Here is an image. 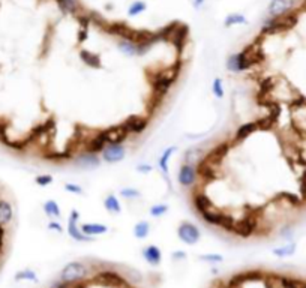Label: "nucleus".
<instances>
[{
    "mask_svg": "<svg viewBox=\"0 0 306 288\" xmlns=\"http://www.w3.org/2000/svg\"><path fill=\"white\" fill-rule=\"evenodd\" d=\"M266 60V54L261 45H257V41L251 45H246L243 51L230 56L227 60V68L231 72H243L248 71Z\"/></svg>",
    "mask_w": 306,
    "mask_h": 288,
    "instance_id": "f257e3e1",
    "label": "nucleus"
},
{
    "mask_svg": "<svg viewBox=\"0 0 306 288\" xmlns=\"http://www.w3.org/2000/svg\"><path fill=\"white\" fill-rule=\"evenodd\" d=\"M89 267L83 261H72L60 270V281L66 284L81 282L87 278Z\"/></svg>",
    "mask_w": 306,
    "mask_h": 288,
    "instance_id": "f03ea898",
    "label": "nucleus"
},
{
    "mask_svg": "<svg viewBox=\"0 0 306 288\" xmlns=\"http://www.w3.org/2000/svg\"><path fill=\"white\" fill-rule=\"evenodd\" d=\"M201 218L210 224V225H216L225 231H230L233 233L234 231V225H236V221L231 215H227V213H222L219 210H215V209H210V210H206L201 213Z\"/></svg>",
    "mask_w": 306,
    "mask_h": 288,
    "instance_id": "7ed1b4c3",
    "label": "nucleus"
},
{
    "mask_svg": "<svg viewBox=\"0 0 306 288\" xmlns=\"http://www.w3.org/2000/svg\"><path fill=\"white\" fill-rule=\"evenodd\" d=\"M176 75H168V74H161V75H156L152 81V92H153V96H156V98H161L164 99L165 96L168 95L170 89L173 87L174 81H176Z\"/></svg>",
    "mask_w": 306,
    "mask_h": 288,
    "instance_id": "20e7f679",
    "label": "nucleus"
},
{
    "mask_svg": "<svg viewBox=\"0 0 306 288\" xmlns=\"http://www.w3.org/2000/svg\"><path fill=\"white\" fill-rule=\"evenodd\" d=\"M257 228H258V218H257V215L251 213V215H245L240 221L236 222L233 233L242 239H248V237L254 236Z\"/></svg>",
    "mask_w": 306,
    "mask_h": 288,
    "instance_id": "39448f33",
    "label": "nucleus"
},
{
    "mask_svg": "<svg viewBox=\"0 0 306 288\" xmlns=\"http://www.w3.org/2000/svg\"><path fill=\"white\" fill-rule=\"evenodd\" d=\"M177 236L179 239L185 243V245H189V246H194L200 242L201 239V233L198 230V227L192 222H188V221H183L179 228H177Z\"/></svg>",
    "mask_w": 306,
    "mask_h": 288,
    "instance_id": "423d86ee",
    "label": "nucleus"
},
{
    "mask_svg": "<svg viewBox=\"0 0 306 288\" xmlns=\"http://www.w3.org/2000/svg\"><path fill=\"white\" fill-rule=\"evenodd\" d=\"M78 221H80V213L78 210H71V215H69V219H68V234L76 240V242H92L95 240L93 237L90 236H86L81 228L78 227Z\"/></svg>",
    "mask_w": 306,
    "mask_h": 288,
    "instance_id": "0eeeda50",
    "label": "nucleus"
},
{
    "mask_svg": "<svg viewBox=\"0 0 306 288\" xmlns=\"http://www.w3.org/2000/svg\"><path fill=\"white\" fill-rule=\"evenodd\" d=\"M297 6V0H270L267 12L270 17H284L293 12Z\"/></svg>",
    "mask_w": 306,
    "mask_h": 288,
    "instance_id": "6e6552de",
    "label": "nucleus"
},
{
    "mask_svg": "<svg viewBox=\"0 0 306 288\" xmlns=\"http://www.w3.org/2000/svg\"><path fill=\"white\" fill-rule=\"evenodd\" d=\"M230 149H231V143L228 141H221L219 144H216L215 147H212L207 153H206V159L215 165V167H219L222 164V161L225 159V156L228 155Z\"/></svg>",
    "mask_w": 306,
    "mask_h": 288,
    "instance_id": "1a4fd4ad",
    "label": "nucleus"
},
{
    "mask_svg": "<svg viewBox=\"0 0 306 288\" xmlns=\"http://www.w3.org/2000/svg\"><path fill=\"white\" fill-rule=\"evenodd\" d=\"M195 170H197V176L200 179H203L206 183H210L213 180L218 179V167L212 165L206 158H200L195 164Z\"/></svg>",
    "mask_w": 306,
    "mask_h": 288,
    "instance_id": "9d476101",
    "label": "nucleus"
},
{
    "mask_svg": "<svg viewBox=\"0 0 306 288\" xmlns=\"http://www.w3.org/2000/svg\"><path fill=\"white\" fill-rule=\"evenodd\" d=\"M126 156V149L123 144H107V147L102 150V159L108 164H117L123 161Z\"/></svg>",
    "mask_w": 306,
    "mask_h": 288,
    "instance_id": "9b49d317",
    "label": "nucleus"
},
{
    "mask_svg": "<svg viewBox=\"0 0 306 288\" xmlns=\"http://www.w3.org/2000/svg\"><path fill=\"white\" fill-rule=\"evenodd\" d=\"M197 170H195V165L192 164H183L179 170V174H177V182L180 186L183 188H191L195 185L197 182Z\"/></svg>",
    "mask_w": 306,
    "mask_h": 288,
    "instance_id": "f8f14e48",
    "label": "nucleus"
},
{
    "mask_svg": "<svg viewBox=\"0 0 306 288\" xmlns=\"http://www.w3.org/2000/svg\"><path fill=\"white\" fill-rule=\"evenodd\" d=\"M107 144H110V135H108V131H101L98 132L95 137H92L87 143H86V150L90 152V153H101Z\"/></svg>",
    "mask_w": 306,
    "mask_h": 288,
    "instance_id": "ddd939ff",
    "label": "nucleus"
},
{
    "mask_svg": "<svg viewBox=\"0 0 306 288\" xmlns=\"http://www.w3.org/2000/svg\"><path fill=\"white\" fill-rule=\"evenodd\" d=\"M122 125L129 131V134L140 135V134H143V132L146 131V128L149 126V119L134 114V116H129Z\"/></svg>",
    "mask_w": 306,
    "mask_h": 288,
    "instance_id": "4468645a",
    "label": "nucleus"
},
{
    "mask_svg": "<svg viewBox=\"0 0 306 288\" xmlns=\"http://www.w3.org/2000/svg\"><path fill=\"white\" fill-rule=\"evenodd\" d=\"M75 162H76V165L84 168V170H95V168H99V165H101L99 156H96V153H90V152L78 155Z\"/></svg>",
    "mask_w": 306,
    "mask_h": 288,
    "instance_id": "2eb2a0df",
    "label": "nucleus"
},
{
    "mask_svg": "<svg viewBox=\"0 0 306 288\" xmlns=\"http://www.w3.org/2000/svg\"><path fill=\"white\" fill-rule=\"evenodd\" d=\"M96 279L101 282V284H105V285H114V287H122L125 284V279L122 278V275L113 272V270H104V272H99L96 275Z\"/></svg>",
    "mask_w": 306,
    "mask_h": 288,
    "instance_id": "dca6fc26",
    "label": "nucleus"
},
{
    "mask_svg": "<svg viewBox=\"0 0 306 288\" xmlns=\"http://www.w3.org/2000/svg\"><path fill=\"white\" fill-rule=\"evenodd\" d=\"M143 258L150 266H159L162 261V252L156 245H149L143 249Z\"/></svg>",
    "mask_w": 306,
    "mask_h": 288,
    "instance_id": "f3484780",
    "label": "nucleus"
},
{
    "mask_svg": "<svg viewBox=\"0 0 306 288\" xmlns=\"http://www.w3.org/2000/svg\"><path fill=\"white\" fill-rule=\"evenodd\" d=\"M56 3L63 14L78 15L83 11V5L78 2V0H56Z\"/></svg>",
    "mask_w": 306,
    "mask_h": 288,
    "instance_id": "a211bd4d",
    "label": "nucleus"
},
{
    "mask_svg": "<svg viewBox=\"0 0 306 288\" xmlns=\"http://www.w3.org/2000/svg\"><path fill=\"white\" fill-rule=\"evenodd\" d=\"M108 131V135H110V144H122L125 143L128 138H129V131L123 126V125H119V126H113Z\"/></svg>",
    "mask_w": 306,
    "mask_h": 288,
    "instance_id": "6ab92c4d",
    "label": "nucleus"
},
{
    "mask_svg": "<svg viewBox=\"0 0 306 288\" xmlns=\"http://www.w3.org/2000/svg\"><path fill=\"white\" fill-rule=\"evenodd\" d=\"M258 131V123L257 120H252V122H246L243 125H240L237 128V131L234 132V141H243L245 138H248L251 134L257 132Z\"/></svg>",
    "mask_w": 306,
    "mask_h": 288,
    "instance_id": "aec40b11",
    "label": "nucleus"
},
{
    "mask_svg": "<svg viewBox=\"0 0 306 288\" xmlns=\"http://www.w3.org/2000/svg\"><path fill=\"white\" fill-rule=\"evenodd\" d=\"M194 207H195V210L201 215L203 212L213 209V203H212V200L204 194V192H197V194L194 195Z\"/></svg>",
    "mask_w": 306,
    "mask_h": 288,
    "instance_id": "412c9836",
    "label": "nucleus"
},
{
    "mask_svg": "<svg viewBox=\"0 0 306 288\" xmlns=\"http://www.w3.org/2000/svg\"><path fill=\"white\" fill-rule=\"evenodd\" d=\"M176 152H177V146H168V147L162 152V155H161V158H159V168H161V171L165 174L168 185H170V177H168V161H170V158H171ZM170 189H171V185H170Z\"/></svg>",
    "mask_w": 306,
    "mask_h": 288,
    "instance_id": "4be33fe9",
    "label": "nucleus"
},
{
    "mask_svg": "<svg viewBox=\"0 0 306 288\" xmlns=\"http://www.w3.org/2000/svg\"><path fill=\"white\" fill-rule=\"evenodd\" d=\"M80 59L83 60L84 65H87L89 68H93V69H99L102 66V62H101V57L98 54H95L93 51L90 50H81L80 51Z\"/></svg>",
    "mask_w": 306,
    "mask_h": 288,
    "instance_id": "5701e85b",
    "label": "nucleus"
},
{
    "mask_svg": "<svg viewBox=\"0 0 306 288\" xmlns=\"http://www.w3.org/2000/svg\"><path fill=\"white\" fill-rule=\"evenodd\" d=\"M14 218V209L9 201L0 200V225L5 227L8 225Z\"/></svg>",
    "mask_w": 306,
    "mask_h": 288,
    "instance_id": "b1692460",
    "label": "nucleus"
},
{
    "mask_svg": "<svg viewBox=\"0 0 306 288\" xmlns=\"http://www.w3.org/2000/svg\"><path fill=\"white\" fill-rule=\"evenodd\" d=\"M81 231L86 234V236H90V237H95V236H102L105 233H108V227L104 225V224H90V222H86L81 225Z\"/></svg>",
    "mask_w": 306,
    "mask_h": 288,
    "instance_id": "393cba45",
    "label": "nucleus"
},
{
    "mask_svg": "<svg viewBox=\"0 0 306 288\" xmlns=\"http://www.w3.org/2000/svg\"><path fill=\"white\" fill-rule=\"evenodd\" d=\"M117 48L122 54H125L126 57H134L137 56V44L128 39H120L117 42Z\"/></svg>",
    "mask_w": 306,
    "mask_h": 288,
    "instance_id": "a878e982",
    "label": "nucleus"
},
{
    "mask_svg": "<svg viewBox=\"0 0 306 288\" xmlns=\"http://www.w3.org/2000/svg\"><path fill=\"white\" fill-rule=\"evenodd\" d=\"M248 20L243 14L240 12H233V14H230L228 17H225L224 20V26L225 27H233V26H240V24H246Z\"/></svg>",
    "mask_w": 306,
    "mask_h": 288,
    "instance_id": "bb28decb",
    "label": "nucleus"
},
{
    "mask_svg": "<svg viewBox=\"0 0 306 288\" xmlns=\"http://www.w3.org/2000/svg\"><path fill=\"white\" fill-rule=\"evenodd\" d=\"M104 206H105V210L110 212V213H120L122 212V206H120V203H119V200L114 194H110L104 200Z\"/></svg>",
    "mask_w": 306,
    "mask_h": 288,
    "instance_id": "cd10ccee",
    "label": "nucleus"
},
{
    "mask_svg": "<svg viewBox=\"0 0 306 288\" xmlns=\"http://www.w3.org/2000/svg\"><path fill=\"white\" fill-rule=\"evenodd\" d=\"M150 233V224L147 221H138L134 227V236L140 240L146 239Z\"/></svg>",
    "mask_w": 306,
    "mask_h": 288,
    "instance_id": "c85d7f7f",
    "label": "nucleus"
},
{
    "mask_svg": "<svg viewBox=\"0 0 306 288\" xmlns=\"http://www.w3.org/2000/svg\"><path fill=\"white\" fill-rule=\"evenodd\" d=\"M201 153H203L201 146H194V147H189V149L185 152V164H192V165H195L197 159H198V158H201Z\"/></svg>",
    "mask_w": 306,
    "mask_h": 288,
    "instance_id": "c756f323",
    "label": "nucleus"
},
{
    "mask_svg": "<svg viewBox=\"0 0 306 288\" xmlns=\"http://www.w3.org/2000/svg\"><path fill=\"white\" fill-rule=\"evenodd\" d=\"M42 209H44L45 215H48V216H51V218H60V216H62V210H60L59 204H57L54 200L45 201L44 206H42Z\"/></svg>",
    "mask_w": 306,
    "mask_h": 288,
    "instance_id": "7c9ffc66",
    "label": "nucleus"
},
{
    "mask_svg": "<svg viewBox=\"0 0 306 288\" xmlns=\"http://www.w3.org/2000/svg\"><path fill=\"white\" fill-rule=\"evenodd\" d=\"M296 251V243L291 242V243H287L284 246H279V248H275L273 249V255L278 257V258H285V257H291Z\"/></svg>",
    "mask_w": 306,
    "mask_h": 288,
    "instance_id": "2f4dec72",
    "label": "nucleus"
},
{
    "mask_svg": "<svg viewBox=\"0 0 306 288\" xmlns=\"http://www.w3.org/2000/svg\"><path fill=\"white\" fill-rule=\"evenodd\" d=\"M146 9H147V5H146L144 0H135V2H132L128 8V15L129 17H138Z\"/></svg>",
    "mask_w": 306,
    "mask_h": 288,
    "instance_id": "473e14b6",
    "label": "nucleus"
},
{
    "mask_svg": "<svg viewBox=\"0 0 306 288\" xmlns=\"http://www.w3.org/2000/svg\"><path fill=\"white\" fill-rule=\"evenodd\" d=\"M15 281H30V282H36V273L32 269H24L15 273Z\"/></svg>",
    "mask_w": 306,
    "mask_h": 288,
    "instance_id": "72a5a7b5",
    "label": "nucleus"
},
{
    "mask_svg": "<svg viewBox=\"0 0 306 288\" xmlns=\"http://www.w3.org/2000/svg\"><path fill=\"white\" fill-rule=\"evenodd\" d=\"M212 92H213V96H216L218 99H222L224 98V84H222V80L221 78H215L213 83H212Z\"/></svg>",
    "mask_w": 306,
    "mask_h": 288,
    "instance_id": "f704fd0d",
    "label": "nucleus"
},
{
    "mask_svg": "<svg viewBox=\"0 0 306 288\" xmlns=\"http://www.w3.org/2000/svg\"><path fill=\"white\" fill-rule=\"evenodd\" d=\"M200 260L204 261V263H207V264H219V263L224 261V257L219 255V254H213V252H210V254L200 255Z\"/></svg>",
    "mask_w": 306,
    "mask_h": 288,
    "instance_id": "c9c22d12",
    "label": "nucleus"
},
{
    "mask_svg": "<svg viewBox=\"0 0 306 288\" xmlns=\"http://www.w3.org/2000/svg\"><path fill=\"white\" fill-rule=\"evenodd\" d=\"M149 212L153 218H161L168 212V204H155V206L150 207Z\"/></svg>",
    "mask_w": 306,
    "mask_h": 288,
    "instance_id": "e433bc0d",
    "label": "nucleus"
},
{
    "mask_svg": "<svg viewBox=\"0 0 306 288\" xmlns=\"http://www.w3.org/2000/svg\"><path fill=\"white\" fill-rule=\"evenodd\" d=\"M120 195H122L123 198H126V200H137V198L141 197L140 191H137V189H134V188H123V189L120 191Z\"/></svg>",
    "mask_w": 306,
    "mask_h": 288,
    "instance_id": "4c0bfd02",
    "label": "nucleus"
},
{
    "mask_svg": "<svg viewBox=\"0 0 306 288\" xmlns=\"http://www.w3.org/2000/svg\"><path fill=\"white\" fill-rule=\"evenodd\" d=\"M257 123H258V129H261V131H269V129L273 126L275 120H273L270 116H266V117L258 119V120H257Z\"/></svg>",
    "mask_w": 306,
    "mask_h": 288,
    "instance_id": "58836bf2",
    "label": "nucleus"
},
{
    "mask_svg": "<svg viewBox=\"0 0 306 288\" xmlns=\"http://www.w3.org/2000/svg\"><path fill=\"white\" fill-rule=\"evenodd\" d=\"M35 182H36V185H39V186H48V185L53 183V176H50V174H41V176H38V177L35 179Z\"/></svg>",
    "mask_w": 306,
    "mask_h": 288,
    "instance_id": "ea45409f",
    "label": "nucleus"
},
{
    "mask_svg": "<svg viewBox=\"0 0 306 288\" xmlns=\"http://www.w3.org/2000/svg\"><path fill=\"white\" fill-rule=\"evenodd\" d=\"M65 189L68 192H71V194H75V195L83 194V188L78 186V185H75V183H65Z\"/></svg>",
    "mask_w": 306,
    "mask_h": 288,
    "instance_id": "a19ab883",
    "label": "nucleus"
},
{
    "mask_svg": "<svg viewBox=\"0 0 306 288\" xmlns=\"http://www.w3.org/2000/svg\"><path fill=\"white\" fill-rule=\"evenodd\" d=\"M152 170H153V167L150 164H138L137 165V171L141 173V174H149Z\"/></svg>",
    "mask_w": 306,
    "mask_h": 288,
    "instance_id": "79ce46f5",
    "label": "nucleus"
},
{
    "mask_svg": "<svg viewBox=\"0 0 306 288\" xmlns=\"http://www.w3.org/2000/svg\"><path fill=\"white\" fill-rule=\"evenodd\" d=\"M48 230L56 231V233H63V227H62V224L57 222V221H51V222L48 224Z\"/></svg>",
    "mask_w": 306,
    "mask_h": 288,
    "instance_id": "37998d69",
    "label": "nucleus"
},
{
    "mask_svg": "<svg viewBox=\"0 0 306 288\" xmlns=\"http://www.w3.org/2000/svg\"><path fill=\"white\" fill-rule=\"evenodd\" d=\"M171 258H173V260H177V261H182V260L186 258V254H185L183 251H176V252H173Z\"/></svg>",
    "mask_w": 306,
    "mask_h": 288,
    "instance_id": "c03bdc74",
    "label": "nucleus"
},
{
    "mask_svg": "<svg viewBox=\"0 0 306 288\" xmlns=\"http://www.w3.org/2000/svg\"><path fill=\"white\" fill-rule=\"evenodd\" d=\"M279 234H281V237L290 239V237H291V227H288V225H287V227H284V228L281 230V233H279Z\"/></svg>",
    "mask_w": 306,
    "mask_h": 288,
    "instance_id": "a18cd8bd",
    "label": "nucleus"
},
{
    "mask_svg": "<svg viewBox=\"0 0 306 288\" xmlns=\"http://www.w3.org/2000/svg\"><path fill=\"white\" fill-rule=\"evenodd\" d=\"M87 35H89V29H81L80 33H78V39H80L81 42H84V41L87 39Z\"/></svg>",
    "mask_w": 306,
    "mask_h": 288,
    "instance_id": "49530a36",
    "label": "nucleus"
},
{
    "mask_svg": "<svg viewBox=\"0 0 306 288\" xmlns=\"http://www.w3.org/2000/svg\"><path fill=\"white\" fill-rule=\"evenodd\" d=\"M3 239H5V230L2 225H0V251H2V248H3Z\"/></svg>",
    "mask_w": 306,
    "mask_h": 288,
    "instance_id": "de8ad7c7",
    "label": "nucleus"
},
{
    "mask_svg": "<svg viewBox=\"0 0 306 288\" xmlns=\"http://www.w3.org/2000/svg\"><path fill=\"white\" fill-rule=\"evenodd\" d=\"M204 2H206V0H192V5H194L195 9H200L204 5Z\"/></svg>",
    "mask_w": 306,
    "mask_h": 288,
    "instance_id": "09e8293b",
    "label": "nucleus"
}]
</instances>
